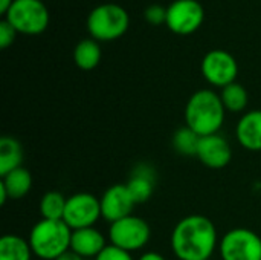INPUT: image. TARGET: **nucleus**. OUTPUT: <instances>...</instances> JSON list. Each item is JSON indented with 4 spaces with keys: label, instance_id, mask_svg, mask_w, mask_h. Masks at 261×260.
Here are the masks:
<instances>
[{
    "label": "nucleus",
    "instance_id": "nucleus-1",
    "mask_svg": "<svg viewBox=\"0 0 261 260\" xmlns=\"http://www.w3.org/2000/svg\"><path fill=\"white\" fill-rule=\"evenodd\" d=\"M214 222L203 215L182 218L173 228L170 245L177 260H210L219 250Z\"/></svg>",
    "mask_w": 261,
    "mask_h": 260
},
{
    "label": "nucleus",
    "instance_id": "nucleus-2",
    "mask_svg": "<svg viewBox=\"0 0 261 260\" xmlns=\"http://www.w3.org/2000/svg\"><path fill=\"white\" fill-rule=\"evenodd\" d=\"M185 126L196 132L200 138L216 135L225 124L226 109L220 93L213 89L196 90L185 104Z\"/></svg>",
    "mask_w": 261,
    "mask_h": 260
},
{
    "label": "nucleus",
    "instance_id": "nucleus-3",
    "mask_svg": "<svg viewBox=\"0 0 261 260\" xmlns=\"http://www.w3.org/2000/svg\"><path fill=\"white\" fill-rule=\"evenodd\" d=\"M34 256L40 260H57L70 250L72 230L64 221L40 219L28 236Z\"/></svg>",
    "mask_w": 261,
    "mask_h": 260
},
{
    "label": "nucleus",
    "instance_id": "nucleus-4",
    "mask_svg": "<svg viewBox=\"0 0 261 260\" xmlns=\"http://www.w3.org/2000/svg\"><path fill=\"white\" fill-rule=\"evenodd\" d=\"M86 25L90 38L96 41H113L127 32L130 17L121 5L102 3L90 11Z\"/></svg>",
    "mask_w": 261,
    "mask_h": 260
},
{
    "label": "nucleus",
    "instance_id": "nucleus-5",
    "mask_svg": "<svg viewBox=\"0 0 261 260\" xmlns=\"http://www.w3.org/2000/svg\"><path fill=\"white\" fill-rule=\"evenodd\" d=\"M3 17L23 35H40L49 26V11L41 0H14Z\"/></svg>",
    "mask_w": 261,
    "mask_h": 260
},
{
    "label": "nucleus",
    "instance_id": "nucleus-6",
    "mask_svg": "<svg viewBox=\"0 0 261 260\" xmlns=\"http://www.w3.org/2000/svg\"><path fill=\"white\" fill-rule=\"evenodd\" d=\"M151 239V228L145 219L136 215L122 218L109 227L110 245L127 253L142 251Z\"/></svg>",
    "mask_w": 261,
    "mask_h": 260
},
{
    "label": "nucleus",
    "instance_id": "nucleus-7",
    "mask_svg": "<svg viewBox=\"0 0 261 260\" xmlns=\"http://www.w3.org/2000/svg\"><path fill=\"white\" fill-rule=\"evenodd\" d=\"M222 260H261V238L249 228H232L219 242Z\"/></svg>",
    "mask_w": 261,
    "mask_h": 260
},
{
    "label": "nucleus",
    "instance_id": "nucleus-8",
    "mask_svg": "<svg viewBox=\"0 0 261 260\" xmlns=\"http://www.w3.org/2000/svg\"><path fill=\"white\" fill-rule=\"evenodd\" d=\"M99 219H102L99 198L86 192H80L67 198L63 221L72 231L95 227Z\"/></svg>",
    "mask_w": 261,
    "mask_h": 260
},
{
    "label": "nucleus",
    "instance_id": "nucleus-9",
    "mask_svg": "<svg viewBox=\"0 0 261 260\" xmlns=\"http://www.w3.org/2000/svg\"><path fill=\"white\" fill-rule=\"evenodd\" d=\"M200 72L214 87H226L231 83H236L239 75V64L232 54L223 49H213L205 54L200 63Z\"/></svg>",
    "mask_w": 261,
    "mask_h": 260
},
{
    "label": "nucleus",
    "instance_id": "nucleus-10",
    "mask_svg": "<svg viewBox=\"0 0 261 260\" xmlns=\"http://www.w3.org/2000/svg\"><path fill=\"white\" fill-rule=\"evenodd\" d=\"M205 11L197 0H174L167 6V28L177 35H191L203 23Z\"/></svg>",
    "mask_w": 261,
    "mask_h": 260
},
{
    "label": "nucleus",
    "instance_id": "nucleus-11",
    "mask_svg": "<svg viewBox=\"0 0 261 260\" xmlns=\"http://www.w3.org/2000/svg\"><path fill=\"white\" fill-rule=\"evenodd\" d=\"M99 204L102 219L110 224L133 215V208L138 205L125 184H113L106 188L99 198Z\"/></svg>",
    "mask_w": 261,
    "mask_h": 260
},
{
    "label": "nucleus",
    "instance_id": "nucleus-12",
    "mask_svg": "<svg viewBox=\"0 0 261 260\" xmlns=\"http://www.w3.org/2000/svg\"><path fill=\"white\" fill-rule=\"evenodd\" d=\"M196 156L205 167L220 170L232 161V147L220 133L202 136Z\"/></svg>",
    "mask_w": 261,
    "mask_h": 260
},
{
    "label": "nucleus",
    "instance_id": "nucleus-13",
    "mask_svg": "<svg viewBox=\"0 0 261 260\" xmlns=\"http://www.w3.org/2000/svg\"><path fill=\"white\" fill-rule=\"evenodd\" d=\"M107 245L106 236L95 227L72 231L70 250L84 260H95Z\"/></svg>",
    "mask_w": 261,
    "mask_h": 260
},
{
    "label": "nucleus",
    "instance_id": "nucleus-14",
    "mask_svg": "<svg viewBox=\"0 0 261 260\" xmlns=\"http://www.w3.org/2000/svg\"><path fill=\"white\" fill-rule=\"evenodd\" d=\"M237 143L248 152H261V109L245 112L236 124Z\"/></svg>",
    "mask_w": 261,
    "mask_h": 260
},
{
    "label": "nucleus",
    "instance_id": "nucleus-15",
    "mask_svg": "<svg viewBox=\"0 0 261 260\" xmlns=\"http://www.w3.org/2000/svg\"><path fill=\"white\" fill-rule=\"evenodd\" d=\"M125 185H127L128 192L132 193L135 202L144 204L151 198V195L154 192L156 170L150 164L141 162V164L135 166Z\"/></svg>",
    "mask_w": 261,
    "mask_h": 260
},
{
    "label": "nucleus",
    "instance_id": "nucleus-16",
    "mask_svg": "<svg viewBox=\"0 0 261 260\" xmlns=\"http://www.w3.org/2000/svg\"><path fill=\"white\" fill-rule=\"evenodd\" d=\"M0 188H3L11 201L23 199L32 188V175L28 169L20 167L2 176Z\"/></svg>",
    "mask_w": 261,
    "mask_h": 260
},
{
    "label": "nucleus",
    "instance_id": "nucleus-17",
    "mask_svg": "<svg viewBox=\"0 0 261 260\" xmlns=\"http://www.w3.org/2000/svg\"><path fill=\"white\" fill-rule=\"evenodd\" d=\"M23 158L24 153L18 139L8 135L0 138V178L15 169L23 167Z\"/></svg>",
    "mask_w": 261,
    "mask_h": 260
},
{
    "label": "nucleus",
    "instance_id": "nucleus-18",
    "mask_svg": "<svg viewBox=\"0 0 261 260\" xmlns=\"http://www.w3.org/2000/svg\"><path fill=\"white\" fill-rule=\"evenodd\" d=\"M29 241L18 234H5L0 239V260H32Z\"/></svg>",
    "mask_w": 261,
    "mask_h": 260
},
{
    "label": "nucleus",
    "instance_id": "nucleus-19",
    "mask_svg": "<svg viewBox=\"0 0 261 260\" xmlns=\"http://www.w3.org/2000/svg\"><path fill=\"white\" fill-rule=\"evenodd\" d=\"M73 61L81 70H92L101 61V46L99 41L93 38H84L78 41L73 49Z\"/></svg>",
    "mask_w": 261,
    "mask_h": 260
},
{
    "label": "nucleus",
    "instance_id": "nucleus-20",
    "mask_svg": "<svg viewBox=\"0 0 261 260\" xmlns=\"http://www.w3.org/2000/svg\"><path fill=\"white\" fill-rule=\"evenodd\" d=\"M220 98L226 112H232V113H245L249 103L248 90L237 81L223 87L220 92Z\"/></svg>",
    "mask_w": 261,
    "mask_h": 260
},
{
    "label": "nucleus",
    "instance_id": "nucleus-21",
    "mask_svg": "<svg viewBox=\"0 0 261 260\" xmlns=\"http://www.w3.org/2000/svg\"><path fill=\"white\" fill-rule=\"evenodd\" d=\"M66 202L67 198H64L63 193L50 190L46 192L41 199H40V216L41 219H49V221H63L64 210H66Z\"/></svg>",
    "mask_w": 261,
    "mask_h": 260
},
{
    "label": "nucleus",
    "instance_id": "nucleus-22",
    "mask_svg": "<svg viewBox=\"0 0 261 260\" xmlns=\"http://www.w3.org/2000/svg\"><path fill=\"white\" fill-rule=\"evenodd\" d=\"M199 143H200V136L187 126L177 129L171 139L173 149L182 156H196Z\"/></svg>",
    "mask_w": 261,
    "mask_h": 260
},
{
    "label": "nucleus",
    "instance_id": "nucleus-23",
    "mask_svg": "<svg viewBox=\"0 0 261 260\" xmlns=\"http://www.w3.org/2000/svg\"><path fill=\"white\" fill-rule=\"evenodd\" d=\"M144 18L154 26L167 23V8L162 5H150L144 11Z\"/></svg>",
    "mask_w": 261,
    "mask_h": 260
},
{
    "label": "nucleus",
    "instance_id": "nucleus-24",
    "mask_svg": "<svg viewBox=\"0 0 261 260\" xmlns=\"http://www.w3.org/2000/svg\"><path fill=\"white\" fill-rule=\"evenodd\" d=\"M95 260H135L132 253H127L121 248H116L113 245H107L106 250L96 257Z\"/></svg>",
    "mask_w": 261,
    "mask_h": 260
},
{
    "label": "nucleus",
    "instance_id": "nucleus-25",
    "mask_svg": "<svg viewBox=\"0 0 261 260\" xmlns=\"http://www.w3.org/2000/svg\"><path fill=\"white\" fill-rule=\"evenodd\" d=\"M17 34H18V32H17V31L3 18V20L0 21V48H2V49L9 48V46L14 43Z\"/></svg>",
    "mask_w": 261,
    "mask_h": 260
},
{
    "label": "nucleus",
    "instance_id": "nucleus-26",
    "mask_svg": "<svg viewBox=\"0 0 261 260\" xmlns=\"http://www.w3.org/2000/svg\"><path fill=\"white\" fill-rule=\"evenodd\" d=\"M136 260H167L161 253L158 251H145L142 253Z\"/></svg>",
    "mask_w": 261,
    "mask_h": 260
},
{
    "label": "nucleus",
    "instance_id": "nucleus-27",
    "mask_svg": "<svg viewBox=\"0 0 261 260\" xmlns=\"http://www.w3.org/2000/svg\"><path fill=\"white\" fill-rule=\"evenodd\" d=\"M57 260H84L81 256H78L76 253H73L72 250H69L67 253H64L63 256H60Z\"/></svg>",
    "mask_w": 261,
    "mask_h": 260
},
{
    "label": "nucleus",
    "instance_id": "nucleus-28",
    "mask_svg": "<svg viewBox=\"0 0 261 260\" xmlns=\"http://www.w3.org/2000/svg\"><path fill=\"white\" fill-rule=\"evenodd\" d=\"M14 0H0V14L5 15V12L9 9V6L12 5Z\"/></svg>",
    "mask_w": 261,
    "mask_h": 260
},
{
    "label": "nucleus",
    "instance_id": "nucleus-29",
    "mask_svg": "<svg viewBox=\"0 0 261 260\" xmlns=\"http://www.w3.org/2000/svg\"><path fill=\"white\" fill-rule=\"evenodd\" d=\"M41 2H44V0H41Z\"/></svg>",
    "mask_w": 261,
    "mask_h": 260
}]
</instances>
